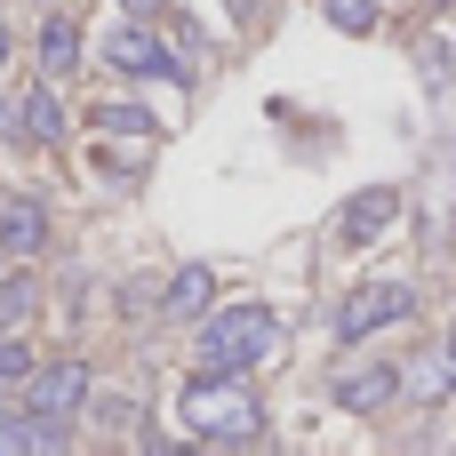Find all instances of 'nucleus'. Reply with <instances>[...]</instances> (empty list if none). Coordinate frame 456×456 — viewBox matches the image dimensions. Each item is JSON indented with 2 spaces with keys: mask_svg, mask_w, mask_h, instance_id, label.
Returning a JSON list of instances; mask_svg holds the SVG:
<instances>
[{
  "mask_svg": "<svg viewBox=\"0 0 456 456\" xmlns=\"http://www.w3.org/2000/svg\"><path fill=\"white\" fill-rule=\"evenodd\" d=\"M0 248L8 256H40L48 248V208L40 200H8L0 208Z\"/></svg>",
  "mask_w": 456,
  "mask_h": 456,
  "instance_id": "obj_8",
  "label": "nucleus"
},
{
  "mask_svg": "<svg viewBox=\"0 0 456 456\" xmlns=\"http://www.w3.org/2000/svg\"><path fill=\"white\" fill-rule=\"evenodd\" d=\"M120 8H128V16H160L168 0H120Z\"/></svg>",
  "mask_w": 456,
  "mask_h": 456,
  "instance_id": "obj_18",
  "label": "nucleus"
},
{
  "mask_svg": "<svg viewBox=\"0 0 456 456\" xmlns=\"http://www.w3.org/2000/svg\"><path fill=\"white\" fill-rule=\"evenodd\" d=\"M449 385H456V361H449V353H433V361H425V369L409 377V393H417V401H441Z\"/></svg>",
  "mask_w": 456,
  "mask_h": 456,
  "instance_id": "obj_17",
  "label": "nucleus"
},
{
  "mask_svg": "<svg viewBox=\"0 0 456 456\" xmlns=\"http://www.w3.org/2000/svg\"><path fill=\"white\" fill-rule=\"evenodd\" d=\"M40 369V353L16 337V329H0V393H24V377Z\"/></svg>",
  "mask_w": 456,
  "mask_h": 456,
  "instance_id": "obj_14",
  "label": "nucleus"
},
{
  "mask_svg": "<svg viewBox=\"0 0 456 456\" xmlns=\"http://www.w3.org/2000/svg\"><path fill=\"white\" fill-rule=\"evenodd\" d=\"M104 56H112L120 72H168V56H160V40H152V32H136V24H120V32L104 40Z\"/></svg>",
  "mask_w": 456,
  "mask_h": 456,
  "instance_id": "obj_11",
  "label": "nucleus"
},
{
  "mask_svg": "<svg viewBox=\"0 0 456 456\" xmlns=\"http://www.w3.org/2000/svg\"><path fill=\"white\" fill-rule=\"evenodd\" d=\"M88 128H104V136H136V144H144V136H152V112H144V104H96Z\"/></svg>",
  "mask_w": 456,
  "mask_h": 456,
  "instance_id": "obj_13",
  "label": "nucleus"
},
{
  "mask_svg": "<svg viewBox=\"0 0 456 456\" xmlns=\"http://www.w3.org/2000/svg\"><path fill=\"white\" fill-rule=\"evenodd\" d=\"M208 297H216V273H208V265H184V273L168 281V297H160V313H168V321H192V313H200Z\"/></svg>",
  "mask_w": 456,
  "mask_h": 456,
  "instance_id": "obj_12",
  "label": "nucleus"
},
{
  "mask_svg": "<svg viewBox=\"0 0 456 456\" xmlns=\"http://www.w3.org/2000/svg\"><path fill=\"white\" fill-rule=\"evenodd\" d=\"M385 224H401V192H393V184H369V192H353V200L337 208V232H345V248H369V240H385Z\"/></svg>",
  "mask_w": 456,
  "mask_h": 456,
  "instance_id": "obj_5",
  "label": "nucleus"
},
{
  "mask_svg": "<svg viewBox=\"0 0 456 456\" xmlns=\"http://www.w3.org/2000/svg\"><path fill=\"white\" fill-rule=\"evenodd\" d=\"M0 72H8V24H0Z\"/></svg>",
  "mask_w": 456,
  "mask_h": 456,
  "instance_id": "obj_19",
  "label": "nucleus"
},
{
  "mask_svg": "<svg viewBox=\"0 0 456 456\" xmlns=\"http://www.w3.org/2000/svg\"><path fill=\"white\" fill-rule=\"evenodd\" d=\"M80 56H88V48H80V24H72V16H48V24H40V72L64 80V72H80Z\"/></svg>",
  "mask_w": 456,
  "mask_h": 456,
  "instance_id": "obj_9",
  "label": "nucleus"
},
{
  "mask_svg": "<svg viewBox=\"0 0 456 456\" xmlns=\"http://www.w3.org/2000/svg\"><path fill=\"white\" fill-rule=\"evenodd\" d=\"M393 393H401V369H393V361H369V369H337V385H329V401H337V409H353V417L385 409Z\"/></svg>",
  "mask_w": 456,
  "mask_h": 456,
  "instance_id": "obj_6",
  "label": "nucleus"
},
{
  "mask_svg": "<svg viewBox=\"0 0 456 456\" xmlns=\"http://www.w3.org/2000/svg\"><path fill=\"white\" fill-rule=\"evenodd\" d=\"M24 321H32V281L8 273V281H0V329H24Z\"/></svg>",
  "mask_w": 456,
  "mask_h": 456,
  "instance_id": "obj_15",
  "label": "nucleus"
},
{
  "mask_svg": "<svg viewBox=\"0 0 456 456\" xmlns=\"http://www.w3.org/2000/svg\"><path fill=\"white\" fill-rule=\"evenodd\" d=\"M32 449H72V425L24 409V417H0V456H32Z\"/></svg>",
  "mask_w": 456,
  "mask_h": 456,
  "instance_id": "obj_7",
  "label": "nucleus"
},
{
  "mask_svg": "<svg viewBox=\"0 0 456 456\" xmlns=\"http://www.w3.org/2000/svg\"><path fill=\"white\" fill-rule=\"evenodd\" d=\"M24 409H40V417H56V425H72L80 409H88V369L64 353V361H40L32 377H24Z\"/></svg>",
  "mask_w": 456,
  "mask_h": 456,
  "instance_id": "obj_4",
  "label": "nucleus"
},
{
  "mask_svg": "<svg viewBox=\"0 0 456 456\" xmlns=\"http://www.w3.org/2000/svg\"><path fill=\"white\" fill-rule=\"evenodd\" d=\"M321 16L337 32H377V0H321Z\"/></svg>",
  "mask_w": 456,
  "mask_h": 456,
  "instance_id": "obj_16",
  "label": "nucleus"
},
{
  "mask_svg": "<svg viewBox=\"0 0 456 456\" xmlns=\"http://www.w3.org/2000/svg\"><path fill=\"white\" fill-rule=\"evenodd\" d=\"M417 313V289L409 281H361L345 305H337V345H369L377 329H393V321H409Z\"/></svg>",
  "mask_w": 456,
  "mask_h": 456,
  "instance_id": "obj_3",
  "label": "nucleus"
},
{
  "mask_svg": "<svg viewBox=\"0 0 456 456\" xmlns=\"http://www.w3.org/2000/svg\"><path fill=\"white\" fill-rule=\"evenodd\" d=\"M281 353V321L265 305H232L216 321H200V369H224V377H248Z\"/></svg>",
  "mask_w": 456,
  "mask_h": 456,
  "instance_id": "obj_2",
  "label": "nucleus"
},
{
  "mask_svg": "<svg viewBox=\"0 0 456 456\" xmlns=\"http://www.w3.org/2000/svg\"><path fill=\"white\" fill-rule=\"evenodd\" d=\"M24 136H32V144H64V96H56L48 72H40V88L24 96Z\"/></svg>",
  "mask_w": 456,
  "mask_h": 456,
  "instance_id": "obj_10",
  "label": "nucleus"
},
{
  "mask_svg": "<svg viewBox=\"0 0 456 456\" xmlns=\"http://www.w3.org/2000/svg\"><path fill=\"white\" fill-rule=\"evenodd\" d=\"M441 353H449V361H456V329H449V345H441Z\"/></svg>",
  "mask_w": 456,
  "mask_h": 456,
  "instance_id": "obj_20",
  "label": "nucleus"
},
{
  "mask_svg": "<svg viewBox=\"0 0 456 456\" xmlns=\"http://www.w3.org/2000/svg\"><path fill=\"white\" fill-rule=\"evenodd\" d=\"M176 417H184L192 441H256L265 433V409H256L248 377H224V369H200L184 385V409Z\"/></svg>",
  "mask_w": 456,
  "mask_h": 456,
  "instance_id": "obj_1",
  "label": "nucleus"
}]
</instances>
